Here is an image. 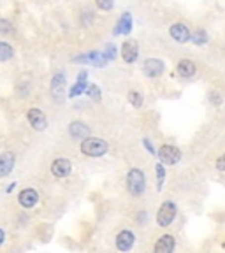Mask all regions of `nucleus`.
Returning a JSON list of instances; mask_svg holds the SVG:
<instances>
[{
	"label": "nucleus",
	"mask_w": 225,
	"mask_h": 253,
	"mask_svg": "<svg viewBox=\"0 0 225 253\" xmlns=\"http://www.w3.org/2000/svg\"><path fill=\"white\" fill-rule=\"evenodd\" d=\"M142 144H144V148H146V150L155 157V148H153V144H151L150 139H142Z\"/></svg>",
	"instance_id": "c85d7f7f"
},
{
	"label": "nucleus",
	"mask_w": 225,
	"mask_h": 253,
	"mask_svg": "<svg viewBox=\"0 0 225 253\" xmlns=\"http://www.w3.org/2000/svg\"><path fill=\"white\" fill-rule=\"evenodd\" d=\"M95 5L100 11H111V9L115 7V0H95Z\"/></svg>",
	"instance_id": "a878e982"
},
{
	"label": "nucleus",
	"mask_w": 225,
	"mask_h": 253,
	"mask_svg": "<svg viewBox=\"0 0 225 253\" xmlns=\"http://www.w3.org/2000/svg\"><path fill=\"white\" fill-rule=\"evenodd\" d=\"M102 55L107 58V62H109V60H115L116 58V47H115V44H107L106 49L102 51Z\"/></svg>",
	"instance_id": "bb28decb"
},
{
	"label": "nucleus",
	"mask_w": 225,
	"mask_h": 253,
	"mask_svg": "<svg viewBox=\"0 0 225 253\" xmlns=\"http://www.w3.org/2000/svg\"><path fill=\"white\" fill-rule=\"evenodd\" d=\"M72 62L90 63V65H93V67H106L107 65V58L100 51H90V53H85V55H79V56H76Z\"/></svg>",
	"instance_id": "6e6552de"
},
{
	"label": "nucleus",
	"mask_w": 225,
	"mask_h": 253,
	"mask_svg": "<svg viewBox=\"0 0 225 253\" xmlns=\"http://www.w3.org/2000/svg\"><path fill=\"white\" fill-rule=\"evenodd\" d=\"M134 243H135V236L132 230L123 229L116 234V248H118L120 252H129V250H132Z\"/></svg>",
	"instance_id": "ddd939ff"
},
{
	"label": "nucleus",
	"mask_w": 225,
	"mask_h": 253,
	"mask_svg": "<svg viewBox=\"0 0 225 253\" xmlns=\"http://www.w3.org/2000/svg\"><path fill=\"white\" fill-rule=\"evenodd\" d=\"M174 248H176V239H174V236L164 234V236H160V239L155 243L153 250L157 253H173Z\"/></svg>",
	"instance_id": "2eb2a0df"
},
{
	"label": "nucleus",
	"mask_w": 225,
	"mask_h": 253,
	"mask_svg": "<svg viewBox=\"0 0 225 253\" xmlns=\"http://www.w3.org/2000/svg\"><path fill=\"white\" fill-rule=\"evenodd\" d=\"M210 100L215 104V106H220V104H222V95L220 93H211L210 95Z\"/></svg>",
	"instance_id": "cd10ccee"
},
{
	"label": "nucleus",
	"mask_w": 225,
	"mask_h": 253,
	"mask_svg": "<svg viewBox=\"0 0 225 253\" xmlns=\"http://www.w3.org/2000/svg\"><path fill=\"white\" fill-rule=\"evenodd\" d=\"M16 166V155L12 151L0 153V178H7Z\"/></svg>",
	"instance_id": "4468645a"
},
{
	"label": "nucleus",
	"mask_w": 225,
	"mask_h": 253,
	"mask_svg": "<svg viewBox=\"0 0 225 253\" xmlns=\"http://www.w3.org/2000/svg\"><path fill=\"white\" fill-rule=\"evenodd\" d=\"M4 241H5V232L4 229H0V246L4 245Z\"/></svg>",
	"instance_id": "2f4dec72"
},
{
	"label": "nucleus",
	"mask_w": 225,
	"mask_h": 253,
	"mask_svg": "<svg viewBox=\"0 0 225 253\" xmlns=\"http://www.w3.org/2000/svg\"><path fill=\"white\" fill-rule=\"evenodd\" d=\"M85 93L90 97L93 102H100V99H102V91L99 90V86L97 84H87V90H85Z\"/></svg>",
	"instance_id": "5701e85b"
},
{
	"label": "nucleus",
	"mask_w": 225,
	"mask_h": 253,
	"mask_svg": "<svg viewBox=\"0 0 225 253\" xmlns=\"http://www.w3.org/2000/svg\"><path fill=\"white\" fill-rule=\"evenodd\" d=\"M69 134H71L72 139L81 141L83 137L90 135V126L83 122H72V123H69Z\"/></svg>",
	"instance_id": "f3484780"
},
{
	"label": "nucleus",
	"mask_w": 225,
	"mask_h": 253,
	"mask_svg": "<svg viewBox=\"0 0 225 253\" xmlns=\"http://www.w3.org/2000/svg\"><path fill=\"white\" fill-rule=\"evenodd\" d=\"M127 190L132 197H141L146 190V176L139 167H132L129 172H127Z\"/></svg>",
	"instance_id": "f03ea898"
},
{
	"label": "nucleus",
	"mask_w": 225,
	"mask_h": 253,
	"mask_svg": "<svg viewBox=\"0 0 225 253\" xmlns=\"http://www.w3.org/2000/svg\"><path fill=\"white\" fill-rule=\"evenodd\" d=\"M18 202H20L21 208L25 210H32L34 206L39 202V194H37L36 188H23L18 194Z\"/></svg>",
	"instance_id": "9b49d317"
},
{
	"label": "nucleus",
	"mask_w": 225,
	"mask_h": 253,
	"mask_svg": "<svg viewBox=\"0 0 225 253\" xmlns=\"http://www.w3.org/2000/svg\"><path fill=\"white\" fill-rule=\"evenodd\" d=\"M14 58V47L9 42L0 41V62H9Z\"/></svg>",
	"instance_id": "6ab92c4d"
},
{
	"label": "nucleus",
	"mask_w": 225,
	"mask_h": 253,
	"mask_svg": "<svg viewBox=\"0 0 225 253\" xmlns=\"http://www.w3.org/2000/svg\"><path fill=\"white\" fill-rule=\"evenodd\" d=\"M16 185H18V183H16V181H14V183H11V185H9V186H7V188H5V192H7V194H11L12 190H14V188H16Z\"/></svg>",
	"instance_id": "473e14b6"
},
{
	"label": "nucleus",
	"mask_w": 225,
	"mask_h": 253,
	"mask_svg": "<svg viewBox=\"0 0 225 253\" xmlns=\"http://www.w3.org/2000/svg\"><path fill=\"white\" fill-rule=\"evenodd\" d=\"M155 172H157V188L162 190L164 183H166V166L162 162L155 166Z\"/></svg>",
	"instance_id": "4be33fe9"
},
{
	"label": "nucleus",
	"mask_w": 225,
	"mask_h": 253,
	"mask_svg": "<svg viewBox=\"0 0 225 253\" xmlns=\"http://www.w3.org/2000/svg\"><path fill=\"white\" fill-rule=\"evenodd\" d=\"M190 28L185 23H174L169 28V36L173 37L178 44H186L190 41Z\"/></svg>",
	"instance_id": "f8f14e48"
},
{
	"label": "nucleus",
	"mask_w": 225,
	"mask_h": 253,
	"mask_svg": "<svg viewBox=\"0 0 225 253\" xmlns=\"http://www.w3.org/2000/svg\"><path fill=\"white\" fill-rule=\"evenodd\" d=\"M176 214H178V206L174 204L173 201H164L160 204L157 211V223L158 227L167 229L169 225H173V221L176 220Z\"/></svg>",
	"instance_id": "7ed1b4c3"
},
{
	"label": "nucleus",
	"mask_w": 225,
	"mask_h": 253,
	"mask_svg": "<svg viewBox=\"0 0 225 253\" xmlns=\"http://www.w3.org/2000/svg\"><path fill=\"white\" fill-rule=\"evenodd\" d=\"M27 120L30 126L37 132H44L47 128V116L44 115V111L39 107H30L27 111Z\"/></svg>",
	"instance_id": "39448f33"
},
{
	"label": "nucleus",
	"mask_w": 225,
	"mask_h": 253,
	"mask_svg": "<svg viewBox=\"0 0 225 253\" xmlns=\"http://www.w3.org/2000/svg\"><path fill=\"white\" fill-rule=\"evenodd\" d=\"M65 76L63 72H56L51 78V86H49V91H51V97L55 102L62 104L65 100Z\"/></svg>",
	"instance_id": "423d86ee"
},
{
	"label": "nucleus",
	"mask_w": 225,
	"mask_h": 253,
	"mask_svg": "<svg viewBox=\"0 0 225 253\" xmlns=\"http://www.w3.org/2000/svg\"><path fill=\"white\" fill-rule=\"evenodd\" d=\"M129 102H131L135 109H139V107L142 106V95L139 93V91H135V90L129 91Z\"/></svg>",
	"instance_id": "b1692460"
},
{
	"label": "nucleus",
	"mask_w": 225,
	"mask_h": 253,
	"mask_svg": "<svg viewBox=\"0 0 225 253\" xmlns=\"http://www.w3.org/2000/svg\"><path fill=\"white\" fill-rule=\"evenodd\" d=\"M157 157L164 166H174V164H178L183 158V153L180 148L173 146V144H162V146L158 148Z\"/></svg>",
	"instance_id": "20e7f679"
},
{
	"label": "nucleus",
	"mask_w": 225,
	"mask_h": 253,
	"mask_svg": "<svg viewBox=\"0 0 225 253\" xmlns=\"http://www.w3.org/2000/svg\"><path fill=\"white\" fill-rule=\"evenodd\" d=\"M79 150H81V153L87 155V157H90V158H100L107 153L109 144L100 137H91V135H87V137L81 139Z\"/></svg>",
	"instance_id": "f257e3e1"
},
{
	"label": "nucleus",
	"mask_w": 225,
	"mask_h": 253,
	"mask_svg": "<svg viewBox=\"0 0 225 253\" xmlns=\"http://www.w3.org/2000/svg\"><path fill=\"white\" fill-rule=\"evenodd\" d=\"M87 79H88V72L87 71H81L78 74V81H87Z\"/></svg>",
	"instance_id": "c756f323"
},
{
	"label": "nucleus",
	"mask_w": 225,
	"mask_h": 253,
	"mask_svg": "<svg viewBox=\"0 0 225 253\" xmlns=\"http://www.w3.org/2000/svg\"><path fill=\"white\" fill-rule=\"evenodd\" d=\"M166 71V63L160 58H148L142 63V72L148 78H160Z\"/></svg>",
	"instance_id": "0eeeda50"
},
{
	"label": "nucleus",
	"mask_w": 225,
	"mask_h": 253,
	"mask_svg": "<svg viewBox=\"0 0 225 253\" xmlns=\"http://www.w3.org/2000/svg\"><path fill=\"white\" fill-rule=\"evenodd\" d=\"M190 41L195 44V46H204L208 42V32L204 28H197L194 34H190Z\"/></svg>",
	"instance_id": "aec40b11"
},
{
	"label": "nucleus",
	"mask_w": 225,
	"mask_h": 253,
	"mask_svg": "<svg viewBox=\"0 0 225 253\" xmlns=\"http://www.w3.org/2000/svg\"><path fill=\"white\" fill-rule=\"evenodd\" d=\"M176 71L181 78H194L195 72H197V67L192 60H180L178 65H176Z\"/></svg>",
	"instance_id": "a211bd4d"
},
{
	"label": "nucleus",
	"mask_w": 225,
	"mask_h": 253,
	"mask_svg": "<svg viewBox=\"0 0 225 253\" xmlns=\"http://www.w3.org/2000/svg\"><path fill=\"white\" fill-rule=\"evenodd\" d=\"M132 32V14L131 12H123L122 18L116 23L115 30H113V36H129Z\"/></svg>",
	"instance_id": "dca6fc26"
},
{
	"label": "nucleus",
	"mask_w": 225,
	"mask_h": 253,
	"mask_svg": "<svg viewBox=\"0 0 225 253\" xmlns=\"http://www.w3.org/2000/svg\"><path fill=\"white\" fill-rule=\"evenodd\" d=\"M71 172H72L71 160H67V158H56V160H53L51 174L55 178L63 179V178H67V176H71Z\"/></svg>",
	"instance_id": "9d476101"
},
{
	"label": "nucleus",
	"mask_w": 225,
	"mask_h": 253,
	"mask_svg": "<svg viewBox=\"0 0 225 253\" xmlns=\"http://www.w3.org/2000/svg\"><path fill=\"white\" fill-rule=\"evenodd\" d=\"M87 84H88L87 81H76L71 86V90H69V99H74V97L83 95L85 90H87Z\"/></svg>",
	"instance_id": "412c9836"
},
{
	"label": "nucleus",
	"mask_w": 225,
	"mask_h": 253,
	"mask_svg": "<svg viewBox=\"0 0 225 253\" xmlns=\"http://www.w3.org/2000/svg\"><path fill=\"white\" fill-rule=\"evenodd\" d=\"M139 56V44L134 39H127L122 44V58L125 63H134L137 62Z\"/></svg>",
	"instance_id": "1a4fd4ad"
},
{
	"label": "nucleus",
	"mask_w": 225,
	"mask_h": 253,
	"mask_svg": "<svg viewBox=\"0 0 225 253\" xmlns=\"http://www.w3.org/2000/svg\"><path fill=\"white\" fill-rule=\"evenodd\" d=\"M12 32H14V27H12L11 21L0 18V34H2V36H11Z\"/></svg>",
	"instance_id": "393cba45"
},
{
	"label": "nucleus",
	"mask_w": 225,
	"mask_h": 253,
	"mask_svg": "<svg viewBox=\"0 0 225 253\" xmlns=\"http://www.w3.org/2000/svg\"><path fill=\"white\" fill-rule=\"evenodd\" d=\"M217 169L218 170H220V172H224V157H220V158H218V160H217Z\"/></svg>",
	"instance_id": "7c9ffc66"
}]
</instances>
